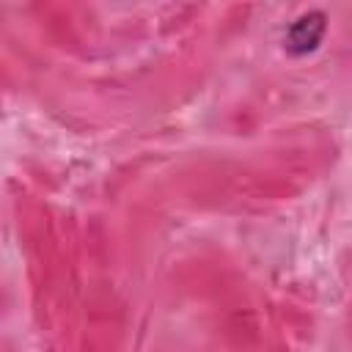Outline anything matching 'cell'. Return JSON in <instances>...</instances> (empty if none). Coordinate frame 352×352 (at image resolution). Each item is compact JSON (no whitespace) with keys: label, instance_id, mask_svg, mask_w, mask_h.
<instances>
[{"label":"cell","instance_id":"obj_1","mask_svg":"<svg viewBox=\"0 0 352 352\" xmlns=\"http://www.w3.org/2000/svg\"><path fill=\"white\" fill-rule=\"evenodd\" d=\"M324 30H327V16L322 11H305L286 28L283 47L292 55H308L319 47V41L324 38Z\"/></svg>","mask_w":352,"mask_h":352}]
</instances>
